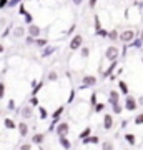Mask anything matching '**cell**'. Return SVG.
I'll return each instance as SVG.
<instances>
[{
    "mask_svg": "<svg viewBox=\"0 0 143 150\" xmlns=\"http://www.w3.org/2000/svg\"><path fill=\"white\" fill-rule=\"evenodd\" d=\"M106 59L108 60H111V62H113V60H117V57H118V48L117 47H108L106 48Z\"/></svg>",
    "mask_w": 143,
    "mask_h": 150,
    "instance_id": "cell-1",
    "label": "cell"
},
{
    "mask_svg": "<svg viewBox=\"0 0 143 150\" xmlns=\"http://www.w3.org/2000/svg\"><path fill=\"white\" fill-rule=\"evenodd\" d=\"M97 83V79L93 75H87L83 79V83H82V88H87V87H93Z\"/></svg>",
    "mask_w": 143,
    "mask_h": 150,
    "instance_id": "cell-2",
    "label": "cell"
},
{
    "mask_svg": "<svg viewBox=\"0 0 143 150\" xmlns=\"http://www.w3.org/2000/svg\"><path fill=\"white\" fill-rule=\"evenodd\" d=\"M125 108H127V110H130V112H132V110H135V108H137V100H135L133 97L127 95V100H125Z\"/></svg>",
    "mask_w": 143,
    "mask_h": 150,
    "instance_id": "cell-3",
    "label": "cell"
},
{
    "mask_svg": "<svg viewBox=\"0 0 143 150\" xmlns=\"http://www.w3.org/2000/svg\"><path fill=\"white\" fill-rule=\"evenodd\" d=\"M57 134L58 137H65V135L68 134V123H58V127H57Z\"/></svg>",
    "mask_w": 143,
    "mask_h": 150,
    "instance_id": "cell-4",
    "label": "cell"
},
{
    "mask_svg": "<svg viewBox=\"0 0 143 150\" xmlns=\"http://www.w3.org/2000/svg\"><path fill=\"white\" fill-rule=\"evenodd\" d=\"M133 37H135V33H133L132 30H125V32L120 35V40H122L123 43H127V42H130V40H133Z\"/></svg>",
    "mask_w": 143,
    "mask_h": 150,
    "instance_id": "cell-5",
    "label": "cell"
},
{
    "mask_svg": "<svg viewBox=\"0 0 143 150\" xmlns=\"http://www.w3.org/2000/svg\"><path fill=\"white\" fill-rule=\"evenodd\" d=\"M80 45H82V35H75L72 38V42H70V48L77 50V48H80Z\"/></svg>",
    "mask_w": 143,
    "mask_h": 150,
    "instance_id": "cell-6",
    "label": "cell"
},
{
    "mask_svg": "<svg viewBox=\"0 0 143 150\" xmlns=\"http://www.w3.org/2000/svg\"><path fill=\"white\" fill-rule=\"evenodd\" d=\"M103 127H105L106 130H110L111 127H113V117H111L110 113H106L105 117H103Z\"/></svg>",
    "mask_w": 143,
    "mask_h": 150,
    "instance_id": "cell-7",
    "label": "cell"
},
{
    "mask_svg": "<svg viewBox=\"0 0 143 150\" xmlns=\"http://www.w3.org/2000/svg\"><path fill=\"white\" fill-rule=\"evenodd\" d=\"M18 132H20L22 137H27V135H28V125H27L25 122L18 123Z\"/></svg>",
    "mask_w": 143,
    "mask_h": 150,
    "instance_id": "cell-8",
    "label": "cell"
},
{
    "mask_svg": "<svg viewBox=\"0 0 143 150\" xmlns=\"http://www.w3.org/2000/svg\"><path fill=\"white\" fill-rule=\"evenodd\" d=\"M28 33H30V37H38V33H40V27H37V25H30L28 27Z\"/></svg>",
    "mask_w": 143,
    "mask_h": 150,
    "instance_id": "cell-9",
    "label": "cell"
},
{
    "mask_svg": "<svg viewBox=\"0 0 143 150\" xmlns=\"http://www.w3.org/2000/svg\"><path fill=\"white\" fill-rule=\"evenodd\" d=\"M108 102L113 105V103H118V92H110V95H108Z\"/></svg>",
    "mask_w": 143,
    "mask_h": 150,
    "instance_id": "cell-10",
    "label": "cell"
},
{
    "mask_svg": "<svg viewBox=\"0 0 143 150\" xmlns=\"http://www.w3.org/2000/svg\"><path fill=\"white\" fill-rule=\"evenodd\" d=\"M22 117L23 118H30L32 117V107H23V110H22Z\"/></svg>",
    "mask_w": 143,
    "mask_h": 150,
    "instance_id": "cell-11",
    "label": "cell"
},
{
    "mask_svg": "<svg viewBox=\"0 0 143 150\" xmlns=\"http://www.w3.org/2000/svg\"><path fill=\"white\" fill-rule=\"evenodd\" d=\"M55 52V47H47L45 45V48H43V54H42V57H50V55Z\"/></svg>",
    "mask_w": 143,
    "mask_h": 150,
    "instance_id": "cell-12",
    "label": "cell"
},
{
    "mask_svg": "<svg viewBox=\"0 0 143 150\" xmlns=\"http://www.w3.org/2000/svg\"><path fill=\"white\" fill-rule=\"evenodd\" d=\"M43 139H45V134H37V135H33L32 142H33V144H42Z\"/></svg>",
    "mask_w": 143,
    "mask_h": 150,
    "instance_id": "cell-13",
    "label": "cell"
},
{
    "mask_svg": "<svg viewBox=\"0 0 143 150\" xmlns=\"http://www.w3.org/2000/svg\"><path fill=\"white\" fill-rule=\"evenodd\" d=\"M83 140V144L87 145V144H98V137H85V139H82Z\"/></svg>",
    "mask_w": 143,
    "mask_h": 150,
    "instance_id": "cell-14",
    "label": "cell"
},
{
    "mask_svg": "<svg viewBox=\"0 0 143 150\" xmlns=\"http://www.w3.org/2000/svg\"><path fill=\"white\" fill-rule=\"evenodd\" d=\"M60 144H62V147H63L65 150H68L70 147H72V144H70V142L65 139V137H60Z\"/></svg>",
    "mask_w": 143,
    "mask_h": 150,
    "instance_id": "cell-15",
    "label": "cell"
},
{
    "mask_svg": "<svg viewBox=\"0 0 143 150\" xmlns=\"http://www.w3.org/2000/svg\"><path fill=\"white\" fill-rule=\"evenodd\" d=\"M118 87H120V90H122L123 93H125V95H128V85L125 83V82L120 80V82H118Z\"/></svg>",
    "mask_w": 143,
    "mask_h": 150,
    "instance_id": "cell-16",
    "label": "cell"
},
{
    "mask_svg": "<svg viewBox=\"0 0 143 150\" xmlns=\"http://www.w3.org/2000/svg\"><path fill=\"white\" fill-rule=\"evenodd\" d=\"M62 113H63V107H58L57 110H55V112H53V120L57 122V120H58V117L62 115Z\"/></svg>",
    "mask_w": 143,
    "mask_h": 150,
    "instance_id": "cell-17",
    "label": "cell"
},
{
    "mask_svg": "<svg viewBox=\"0 0 143 150\" xmlns=\"http://www.w3.org/2000/svg\"><path fill=\"white\" fill-rule=\"evenodd\" d=\"M13 35H15V37H22V35H23V28H22V27H15V28H13Z\"/></svg>",
    "mask_w": 143,
    "mask_h": 150,
    "instance_id": "cell-18",
    "label": "cell"
},
{
    "mask_svg": "<svg viewBox=\"0 0 143 150\" xmlns=\"http://www.w3.org/2000/svg\"><path fill=\"white\" fill-rule=\"evenodd\" d=\"M125 139H127V142H128L130 145H135V135L127 134V135H125Z\"/></svg>",
    "mask_w": 143,
    "mask_h": 150,
    "instance_id": "cell-19",
    "label": "cell"
},
{
    "mask_svg": "<svg viewBox=\"0 0 143 150\" xmlns=\"http://www.w3.org/2000/svg\"><path fill=\"white\" fill-rule=\"evenodd\" d=\"M4 123H5V127H7V129H15V123L12 122L10 118H5V120H4Z\"/></svg>",
    "mask_w": 143,
    "mask_h": 150,
    "instance_id": "cell-20",
    "label": "cell"
},
{
    "mask_svg": "<svg viewBox=\"0 0 143 150\" xmlns=\"http://www.w3.org/2000/svg\"><path fill=\"white\" fill-rule=\"evenodd\" d=\"M90 134H92V129H90V127H87V129H85L83 132L80 134V139H85V137H88Z\"/></svg>",
    "mask_w": 143,
    "mask_h": 150,
    "instance_id": "cell-21",
    "label": "cell"
},
{
    "mask_svg": "<svg viewBox=\"0 0 143 150\" xmlns=\"http://www.w3.org/2000/svg\"><path fill=\"white\" fill-rule=\"evenodd\" d=\"M115 67H117V60H113V64H111V67H110V69H108V70L105 72V77H108V75H110L111 72L115 70Z\"/></svg>",
    "mask_w": 143,
    "mask_h": 150,
    "instance_id": "cell-22",
    "label": "cell"
},
{
    "mask_svg": "<svg viewBox=\"0 0 143 150\" xmlns=\"http://www.w3.org/2000/svg\"><path fill=\"white\" fill-rule=\"evenodd\" d=\"M35 43H37L38 47H45V45H47V40H45V38H37Z\"/></svg>",
    "mask_w": 143,
    "mask_h": 150,
    "instance_id": "cell-23",
    "label": "cell"
},
{
    "mask_svg": "<svg viewBox=\"0 0 143 150\" xmlns=\"http://www.w3.org/2000/svg\"><path fill=\"white\" fill-rule=\"evenodd\" d=\"M135 123H137V125H143V113H140V115L135 117Z\"/></svg>",
    "mask_w": 143,
    "mask_h": 150,
    "instance_id": "cell-24",
    "label": "cell"
},
{
    "mask_svg": "<svg viewBox=\"0 0 143 150\" xmlns=\"http://www.w3.org/2000/svg\"><path fill=\"white\" fill-rule=\"evenodd\" d=\"M4 95H5V83L0 82V98H4Z\"/></svg>",
    "mask_w": 143,
    "mask_h": 150,
    "instance_id": "cell-25",
    "label": "cell"
},
{
    "mask_svg": "<svg viewBox=\"0 0 143 150\" xmlns=\"http://www.w3.org/2000/svg\"><path fill=\"white\" fill-rule=\"evenodd\" d=\"M113 112L115 113H122V105H120V103H113Z\"/></svg>",
    "mask_w": 143,
    "mask_h": 150,
    "instance_id": "cell-26",
    "label": "cell"
},
{
    "mask_svg": "<svg viewBox=\"0 0 143 150\" xmlns=\"http://www.w3.org/2000/svg\"><path fill=\"white\" fill-rule=\"evenodd\" d=\"M103 150H113V144L111 142H103Z\"/></svg>",
    "mask_w": 143,
    "mask_h": 150,
    "instance_id": "cell-27",
    "label": "cell"
},
{
    "mask_svg": "<svg viewBox=\"0 0 143 150\" xmlns=\"http://www.w3.org/2000/svg\"><path fill=\"white\" fill-rule=\"evenodd\" d=\"M103 108H105V105L103 103H95V112H103Z\"/></svg>",
    "mask_w": 143,
    "mask_h": 150,
    "instance_id": "cell-28",
    "label": "cell"
},
{
    "mask_svg": "<svg viewBox=\"0 0 143 150\" xmlns=\"http://www.w3.org/2000/svg\"><path fill=\"white\" fill-rule=\"evenodd\" d=\"M108 37H110L111 40H117V38H118V32H117V30H111V32L108 33Z\"/></svg>",
    "mask_w": 143,
    "mask_h": 150,
    "instance_id": "cell-29",
    "label": "cell"
},
{
    "mask_svg": "<svg viewBox=\"0 0 143 150\" xmlns=\"http://www.w3.org/2000/svg\"><path fill=\"white\" fill-rule=\"evenodd\" d=\"M40 117H42L43 120H45V118L48 117V112H47V110H45L43 107H40Z\"/></svg>",
    "mask_w": 143,
    "mask_h": 150,
    "instance_id": "cell-30",
    "label": "cell"
},
{
    "mask_svg": "<svg viewBox=\"0 0 143 150\" xmlns=\"http://www.w3.org/2000/svg\"><path fill=\"white\" fill-rule=\"evenodd\" d=\"M40 88H42V83H38V85L35 87V88H33V92H32V97H33V95H37V93H38V90H40Z\"/></svg>",
    "mask_w": 143,
    "mask_h": 150,
    "instance_id": "cell-31",
    "label": "cell"
},
{
    "mask_svg": "<svg viewBox=\"0 0 143 150\" xmlns=\"http://www.w3.org/2000/svg\"><path fill=\"white\" fill-rule=\"evenodd\" d=\"M30 103H32L33 107H37V105H38V98H37L35 95H33V97H32V100H30Z\"/></svg>",
    "mask_w": 143,
    "mask_h": 150,
    "instance_id": "cell-32",
    "label": "cell"
},
{
    "mask_svg": "<svg viewBox=\"0 0 143 150\" xmlns=\"http://www.w3.org/2000/svg\"><path fill=\"white\" fill-rule=\"evenodd\" d=\"M48 80H57V74H55V72H50V75H48Z\"/></svg>",
    "mask_w": 143,
    "mask_h": 150,
    "instance_id": "cell-33",
    "label": "cell"
},
{
    "mask_svg": "<svg viewBox=\"0 0 143 150\" xmlns=\"http://www.w3.org/2000/svg\"><path fill=\"white\" fill-rule=\"evenodd\" d=\"M95 28H97V30H100V28H101L100 20H98V17H95Z\"/></svg>",
    "mask_w": 143,
    "mask_h": 150,
    "instance_id": "cell-34",
    "label": "cell"
},
{
    "mask_svg": "<svg viewBox=\"0 0 143 150\" xmlns=\"http://www.w3.org/2000/svg\"><path fill=\"white\" fill-rule=\"evenodd\" d=\"M30 149H32V145H30V144H23L20 147V150H30Z\"/></svg>",
    "mask_w": 143,
    "mask_h": 150,
    "instance_id": "cell-35",
    "label": "cell"
},
{
    "mask_svg": "<svg viewBox=\"0 0 143 150\" xmlns=\"http://www.w3.org/2000/svg\"><path fill=\"white\" fill-rule=\"evenodd\" d=\"M13 108H15V102L10 100V102H8V110H13Z\"/></svg>",
    "mask_w": 143,
    "mask_h": 150,
    "instance_id": "cell-36",
    "label": "cell"
},
{
    "mask_svg": "<svg viewBox=\"0 0 143 150\" xmlns=\"http://www.w3.org/2000/svg\"><path fill=\"white\" fill-rule=\"evenodd\" d=\"M82 57H88V48H82Z\"/></svg>",
    "mask_w": 143,
    "mask_h": 150,
    "instance_id": "cell-37",
    "label": "cell"
},
{
    "mask_svg": "<svg viewBox=\"0 0 143 150\" xmlns=\"http://www.w3.org/2000/svg\"><path fill=\"white\" fill-rule=\"evenodd\" d=\"M33 42H35V38H33V37H30V35H28V37H27V43L30 45V43H33Z\"/></svg>",
    "mask_w": 143,
    "mask_h": 150,
    "instance_id": "cell-38",
    "label": "cell"
},
{
    "mask_svg": "<svg viewBox=\"0 0 143 150\" xmlns=\"http://www.w3.org/2000/svg\"><path fill=\"white\" fill-rule=\"evenodd\" d=\"M7 4H8V0H0V8H4Z\"/></svg>",
    "mask_w": 143,
    "mask_h": 150,
    "instance_id": "cell-39",
    "label": "cell"
},
{
    "mask_svg": "<svg viewBox=\"0 0 143 150\" xmlns=\"http://www.w3.org/2000/svg\"><path fill=\"white\" fill-rule=\"evenodd\" d=\"M18 2H20V0H12V2H8V4H7V5L13 7V5H17V4H18Z\"/></svg>",
    "mask_w": 143,
    "mask_h": 150,
    "instance_id": "cell-40",
    "label": "cell"
},
{
    "mask_svg": "<svg viewBox=\"0 0 143 150\" xmlns=\"http://www.w3.org/2000/svg\"><path fill=\"white\" fill-rule=\"evenodd\" d=\"M73 98H75V92L72 90V93H70V97H68V102H73Z\"/></svg>",
    "mask_w": 143,
    "mask_h": 150,
    "instance_id": "cell-41",
    "label": "cell"
},
{
    "mask_svg": "<svg viewBox=\"0 0 143 150\" xmlns=\"http://www.w3.org/2000/svg\"><path fill=\"white\" fill-rule=\"evenodd\" d=\"M20 13H22V15H27V10H25V7H23V5L20 7Z\"/></svg>",
    "mask_w": 143,
    "mask_h": 150,
    "instance_id": "cell-42",
    "label": "cell"
},
{
    "mask_svg": "<svg viewBox=\"0 0 143 150\" xmlns=\"http://www.w3.org/2000/svg\"><path fill=\"white\" fill-rule=\"evenodd\" d=\"M97 33H100L101 37H105V35H106V32H105V30H101V28H100V30H97Z\"/></svg>",
    "mask_w": 143,
    "mask_h": 150,
    "instance_id": "cell-43",
    "label": "cell"
},
{
    "mask_svg": "<svg viewBox=\"0 0 143 150\" xmlns=\"http://www.w3.org/2000/svg\"><path fill=\"white\" fill-rule=\"evenodd\" d=\"M92 103H97V93H92Z\"/></svg>",
    "mask_w": 143,
    "mask_h": 150,
    "instance_id": "cell-44",
    "label": "cell"
},
{
    "mask_svg": "<svg viewBox=\"0 0 143 150\" xmlns=\"http://www.w3.org/2000/svg\"><path fill=\"white\" fill-rule=\"evenodd\" d=\"M97 2H98V0H90V7H95Z\"/></svg>",
    "mask_w": 143,
    "mask_h": 150,
    "instance_id": "cell-45",
    "label": "cell"
},
{
    "mask_svg": "<svg viewBox=\"0 0 143 150\" xmlns=\"http://www.w3.org/2000/svg\"><path fill=\"white\" fill-rule=\"evenodd\" d=\"M73 4H75V5H80V4H82V0H73Z\"/></svg>",
    "mask_w": 143,
    "mask_h": 150,
    "instance_id": "cell-46",
    "label": "cell"
},
{
    "mask_svg": "<svg viewBox=\"0 0 143 150\" xmlns=\"http://www.w3.org/2000/svg\"><path fill=\"white\" fill-rule=\"evenodd\" d=\"M138 103H142V105H143V97L140 98V100H138Z\"/></svg>",
    "mask_w": 143,
    "mask_h": 150,
    "instance_id": "cell-47",
    "label": "cell"
},
{
    "mask_svg": "<svg viewBox=\"0 0 143 150\" xmlns=\"http://www.w3.org/2000/svg\"><path fill=\"white\" fill-rule=\"evenodd\" d=\"M2 52H4V47H2V45H0V54H2Z\"/></svg>",
    "mask_w": 143,
    "mask_h": 150,
    "instance_id": "cell-48",
    "label": "cell"
},
{
    "mask_svg": "<svg viewBox=\"0 0 143 150\" xmlns=\"http://www.w3.org/2000/svg\"><path fill=\"white\" fill-rule=\"evenodd\" d=\"M142 42H143V32H142Z\"/></svg>",
    "mask_w": 143,
    "mask_h": 150,
    "instance_id": "cell-49",
    "label": "cell"
}]
</instances>
